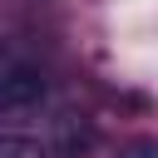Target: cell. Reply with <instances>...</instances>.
I'll return each mask as SVG.
<instances>
[{
	"mask_svg": "<svg viewBox=\"0 0 158 158\" xmlns=\"http://www.w3.org/2000/svg\"><path fill=\"white\" fill-rule=\"evenodd\" d=\"M0 158H49V148H40V138H30V133L5 128V138H0Z\"/></svg>",
	"mask_w": 158,
	"mask_h": 158,
	"instance_id": "3",
	"label": "cell"
},
{
	"mask_svg": "<svg viewBox=\"0 0 158 158\" xmlns=\"http://www.w3.org/2000/svg\"><path fill=\"white\" fill-rule=\"evenodd\" d=\"M94 118L79 114V109H54L49 128H44V148L49 158H89L94 153Z\"/></svg>",
	"mask_w": 158,
	"mask_h": 158,
	"instance_id": "2",
	"label": "cell"
},
{
	"mask_svg": "<svg viewBox=\"0 0 158 158\" xmlns=\"http://www.w3.org/2000/svg\"><path fill=\"white\" fill-rule=\"evenodd\" d=\"M44 104H49V69L40 59L5 54V64H0V114H5V123L20 133V123H30Z\"/></svg>",
	"mask_w": 158,
	"mask_h": 158,
	"instance_id": "1",
	"label": "cell"
},
{
	"mask_svg": "<svg viewBox=\"0 0 158 158\" xmlns=\"http://www.w3.org/2000/svg\"><path fill=\"white\" fill-rule=\"evenodd\" d=\"M118 158H158V138H133Z\"/></svg>",
	"mask_w": 158,
	"mask_h": 158,
	"instance_id": "4",
	"label": "cell"
}]
</instances>
